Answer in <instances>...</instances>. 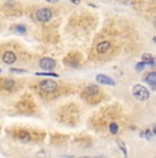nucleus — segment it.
Wrapping results in <instances>:
<instances>
[{
  "instance_id": "f257e3e1",
  "label": "nucleus",
  "mask_w": 156,
  "mask_h": 158,
  "mask_svg": "<svg viewBox=\"0 0 156 158\" xmlns=\"http://www.w3.org/2000/svg\"><path fill=\"white\" fill-rule=\"evenodd\" d=\"M131 94H133V96H136L137 99H140V101H146V99H149V91L142 85H134L131 88Z\"/></svg>"
},
{
  "instance_id": "f03ea898",
  "label": "nucleus",
  "mask_w": 156,
  "mask_h": 158,
  "mask_svg": "<svg viewBox=\"0 0 156 158\" xmlns=\"http://www.w3.org/2000/svg\"><path fill=\"white\" fill-rule=\"evenodd\" d=\"M40 88L44 91V92H55L56 89H58V84H56V81L53 80H44L40 83Z\"/></svg>"
},
{
  "instance_id": "7ed1b4c3",
  "label": "nucleus",
  "mask_w": 156,
  "mask_h": 158,
  "mask_svg": "<svg viewBox=\"0 0 156 158\" xmlns=\"http://www.w3.org/2000/svg\"><path fill=\"white\" fill-rule=\"evenodd\" d=\"M36 18H37L40 22H48V21L52 18V11L49 8H40V10L36 13Z\"/></svg>"
},
{
  "instance_id": "20e7f679",
  "label": "nucleus",
  "mask_w": 156,
  "mask_h": 158,
  "mask_svg": "<svg viewBox=\"0 0 156 158\" xmlns=\"http://www.w3.org/2000/svg\"><path fill=\"white\" fill-rule=\"evenodd\" d=\"M40 66H41V69H44V70H52V69L56 66V62L52 59V58H43V59L40 60Z\"/></svg>"
},
{
  "instance_id": "39448f33",
  "label": "nucleus",
  "mask_w": 156,
  "mask_h": 158,
  "mask_svg": "<svg viewBox=\"0 0 156 158\" xmlns=\"http://www.w3.org/2000/svg\"><path fill=\"white\" fill-rule=\"evenodd\" d=\"M15 60H17V55L13 51H6V52L3 54V62L7 63V65H11V63H14Z\"/></svg>"
},
{
  "instance_id": "423d86ee",
  "label": "nucleus",
  "mask_w": 156,
  "mask_h": 158,
  "mask_svg": "<svg viewBox=\"0 0 156 158\" xmlns=\"http://www.w3.org/2000/svg\"><path fill=\"white\" fill-rule=\"evenodd\" d=\"M96 80H97L100 84H106V85H115V81H114L112 78H110V77H107V76H104V74H97Z\"/></svg>"
},
{
  "instance_id": "0eeeda50",
  "label": "nucleus",
  "mask_w": 156,
  "mask_h": 158,
  "mask_svg": "<svg viewBox=\"0 0 156 158\" xmlns=\"http://www.w3.org/2000/svg\"><path fill=\"white\" fill-rule=\"evenodd\" d=\"M110 48H111L110 41H103V43H100L97 45V52L99 54H104V52H107Z\"/></svg>"
},
{
  "instance_id": "6e6552de",
  "label": "nucleus",
  "mask_w": 156,
  "mask_h": 158,
  "mask_svg": "<svg viewBox=\"0 0 156 158\" xmlns=\"http://www.w3.org/2000/svg\"><path fill=\"white\" fill-rule=\"evenodd\" d=\"M146 81H148V84H151L152 87H156V73L155 72H151L146 74Z\"/></svg>"
},
{
  "instance_id": "1a4fd4ad",
  "label": "nucleus",
  "mask_w": 156,
  "mask_h": 158,
  "mask_svg": "<svg viewBox=\"0 0 156 158\" xmlns=\"http://www.w3.org/2000/svg\"><path fill=\"white\" fill-rule=\"evenodd\" d=\"M142 62L145 63H149V65H155V59H154V56L152 55H149V54H144L142 55Z\"/></svg>"
},
{
  "instance_id": "9d476101",
  "label": "nucleus",
  "mask_w": 156,
  "mask_h": 158,
  "mask_svg": "<svg viewBox=\"0 0 156 158\" xmlns=\"http://www.w3.org/2000/svg\"><path fill=\"white\" fill-rule=\"evenodd\" d=\"M2 81H3L2 85L4 87V88H8V89L15 85V81H14V80H10V78H4V80H2Z\"/></svg>"
},
{
  "instance_id": "9b49d317",
  "label": "nucleus",
  "mask_w": 156,
  "mask_h": 158,
  "mask_svg": "<svg viewBox=\"0 0 156 158\" xmlns=\"http://www.w3.org/2000/svg\"><path fill=\"white\" fill-rule=\"evenodd\" d=\"M85 92L88 94V95H95V94H97V92H99V88H97V87H95V85H91V87L86 88Z\"/></svg>"
},
{
  "instance_id": "f8f14e48",
  "label": "nucleus",
  "mask_w": 156,
  "mask_h": 158,
  "mask_svg": "<svg viewBox=\"0 0 156 158\" xmlns=\"http://www.w3.org/2000/svg\"><path fill=\"white\" fill-rule=\"evenodd\" d=\"M14 32H18V33H25L26 32V28L25 26H22V25H17V26H14L13 28Z\"/></svg>"
},
{
  "instance_id": "ddd939ff",
  "label": "nucleus",
  "mask_w": 156,
  "mask_h": 158,
  "mask_svg": "<svg viewBox=\"0 0 156 158\" xmlns=\"http://www.w3.org/2000/svg\"><path fill=\"white\" fill-rule=\"evenodd\" d=\"M110 132L112 133V135H115V133L118 132V125H116L115 123H112V124L110 125Z\"/></svg>"
},
{
  "instance_id": "4468645a",
  "label": "nucleus",
  "mask_w": 156,
  "mask_h": 158,
  "mask_svg": "<svg viewBox=\"0 0 156 158\" xmlns=\"http://www.w3.org/2000/svg\"><path fill=\"white\" fill-rule=\"evenodd\" d=\"M37 76H51V77H58L56 73H37Z\"/></svg>"
},
{
  "instance_id": "2eb2a0df",
  "label": "nucleus",
  "mask_w": 156,
  "mask_h": 158,
  "mask_svg": "<svg viewBox=\"0 0 156 158\" xmlns=\"http://www.w3.org/2000/svg\"><path fill=\"white\" fill-rule=\"evenodd\" d=\"M144 68H145V63H144V62H142V63H138V65H137V70H138V72H140V70H142Z\"/></svg>"
},
{
  "instance_id": "dca6fc26",
  "label": "nucleus",
  "mask_w": 156,
  "mask_h": 158,
  "mask_svg": "<svg viewBox=\"0 0 156 158\" xmlns=\"http://www.w3.org/2000/svg\"><path fill=\"white\" fill-rule=\"evenodd\" d=\"M11 72H15V73H25V70H22V69H11Z\"/></svg>"
},
{
  "instance_id": "f3484780",
  "label": "nucleus",
  "mask_w": 156,
  "mask_h": 158,
  "mask_svg": "<svg viewBox=\"0 0 156 158\" xmlns=\"http://www.w3.org/2000/svg\"><path fill=\"white\" fill-rule=\"evenodd\" d=\"M118 144H119V146H121V148H122V150H123V153L126 154V150H125V144H123V143H122V142H121V140H119V142H118Z\"/></svg>"
},
{
  "instance_id": "a211bd4d",
  "label": "nucleus",
  "mask_w": 156,
  "mask_h": 158,
  "mask_svg": "<svg viewBox=\"0 0 156 158\" xmlns=\"http://www.w3.org/2000/svg\"><path fill=\"white\" fill-rule=\"evenodd\" d=\"M47 2H49V3H56V2H59V0H47Z\"/></svg>"
},
{
  "instance_id": "6ab92c4d",
  "label": "nucleus",
  "mask_w": 156,
  "mask_h": 158,
  "mask_svg": "<svg viewBox=\"0 0 156 158\" xmlns=\"http://www.w3.org/2000/svg\"><path fill=\"white\" fill-rule=\"evenodd\" d=\"M0 72H2V70H0Z\"/></svg>"
}]
</instances>
